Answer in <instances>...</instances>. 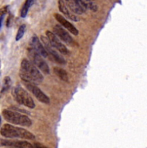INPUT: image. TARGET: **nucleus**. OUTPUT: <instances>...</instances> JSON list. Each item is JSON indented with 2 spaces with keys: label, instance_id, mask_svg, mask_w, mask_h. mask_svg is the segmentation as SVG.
<instances>
[{
  "label": "nucleus",
  "instance_id": "f257e3e1",
  "mask_svg": "<svg viewBox=\"0 0 147 148\" xmlns=\"http://www.w3.org/2000/svg\"><path fill=\"white\" fill-rule=\"evenodd\" d=\"M20 77L23 82L41 84L43 81V76L39 69L28 59H23L21 62Z\"/></svg>",
  "mask_w": 147,
  "mask_h": 148
},
{
  "label": "nucleus",
  "instance_id": "f03ea898",
  "mask_svg": "<svg viewBox=\"0 0 147 148\" xmlns=\"http://www.w3.org/2000/svg\"><path fill=\"white\" fill-rule=\"evenodd\" d=\"M0 134L5 138L9 139L20 138L33 140L35 138V135L28 130L21 127H14L10 124H5L1 127L0 130Z\"/></svg>",
  "mask_w": 147,
  "mask_h": 148
},
{
  "label": "nucleus",
  "instance_id": "7ed1b4c3",
  "mask_svg": "<svg viewBox=\"0 0 147 148\" xmlns=\"http://www.w3.org/2000/svg\"><path fill=\"white\" fill-rule=\"evenodd\" d=\"M2 116L4 119L10 124L28 127L32 125L31 119L27 115L23 114L20 112L4 109L2 111Z\"/></svg>",
  "mask_w": 147,
  "mask_h": 148
},
{
  "label": "nucleus",
  "instance_id": "20e7f679",
  "mask_svg": "<svg viewBox=\"0 0 147 148\" xmlns=\"http://www.w3.org/2000/svg\"><path fill=\"white\" fill-rule=\"evenodd\" d=\"M12 96L14 100L20 104L27 106L30 109H34L35 107L33 99L30 95L29 93L21 86H17L13 88Z\"/></svg>",
  "mask_w": 147,
  "mask_h": 148
},
{
  "label": "nucleus",
  "instance_id": "39448f33",
  "mask_svg": "<svg viewBox=\"0 0 147 148\" xmlns=\"http://www.w3.org/2000/svg\"><path fill=\"white\" fill-rule=\"evenodd\" d=\"M28 55L29 57L30 60L39 69L40 71L45 74L50 73V69H49L46 62L43 58V56L37 53L35 50L32 48H30L28 50Z\"/></svg>",
  "mask_w": 147,
  "mask_h": 148
},
{
  "label": "nucleus",
  "instance_id": "423d86ee",
  "mask_svg": "<svg viewBox=\"0 0 147 148\" xmlns=\"http://www.w3.org/2000/svg\"><path fill=\"white\" fill-rule=\"evenodd\" d=\"M41 40H42L43 43L44 47H45L47 53H48V56H50V58H51L52 60L55 61L56 63H59V64H61V65H65L66 63V60L65 59L63 58V57L60 56L57 52L54 49H53V47L52 46L51 44L49 42L48 39L47 38V37L42 36L41 37Z\"/></svg>",
  "mask_w": 147,
  "mask_h": 148
},
{
  "label": "nucleus",
  "instance_id": "0eeeda50",
  "mask_svg": "<svg viewBox=\"0 0 147 148\" xmlns=\"http://www.w3.org/2000/svg\"><path fill=\"white\" fill-rule=\"evenodd\" d=\"M24 84L26 88L29 90V91H30L38 101L42 102L43 103H45V104L50 103V99H49L48 96L45 94V93L41 88H38L36 84L28 82H24Z\"/></svg>",
  "mask_w": 147,
  "mask_h": 148
},
{
  "label": "nucleus",
  "instance_id": "6e6552de",
  "mask_svg": "<svg viewBox=\"0 0 147 148\" xmlns=\"http://www.w3.org/2000/svg\"><path fill=\"white\" fill-rule=\"evenodd\" d=\"M46 37L48 39L50 43L51 44V45L55 49L59 50L63 55L69 54V50L66 48V47L61 42L60 40L58 38V37L53 32H50L49 30L47 31Z\"/></svg>",
  "mask_w": 147,
  "mask_h": 148
},
{
  "label": "nucleus",
  "instance_id": "1a4fd4ad",
  "mask_svg": "<svg viewBox=\"0 0 147 148\" xmlns=\"http://www.w3.org/2000/svg\"><path fill=\"white\" fill-rule=\"evenodd\" d=\"M53 33L56 35V36L59 37L61 40H63V42H66V44L69 45H72L74 43L73 38H72L70 35L69 34V32L66 30H65L64 28H63V27L60 25H56L53 27Z\"/></svg>",
  "mask_w": 147,
  "mask_h": 148
},
{
  "label": "nucleus",
  "instance_id": "9d476101",
  "mask_svg": "<svg viewBox=\"0 0 147 148\" xmlns=\"http://www.w3.org/2000/svg\"><path fill=\"white\" fill-rule=\"evenodd\" d=\"M0 147H18V148H33V145L27 141L12 140L0 139Z\"/></svg>",
  "mask_w": 147,
  "mask_h": 148
},
{
  "label": "nucleus",
  "instance_id": "9b49d317",
  "mask_svg": "<svg viewBox=\"0 0 147 148\" xmlns=\"http://www.w3.org/2000/svg\"><path fill=\"white\" fill-rule=\"evenodd\" d=\"M30 48H32L34 50L39 53L40 55L44 58L48 57V53H47L46 50L44 45L41 43V41L39 40V38L34 35L31 38L30 40Z\"/></svg>",
  "mask_w": 147,
  "mask_h": 148
},
{
  "label": "nucleus",
  "instance_id": "f8f14e48",
  "mask_svg": "<svg viewBox=\"0 0 147 148\" xmlns=\"http://www.w3.org/2000/svg\"><path fill=\"white\" fill-rule=\"evenodd\" d=\"M54 17L61 25L62 27L66 28L67 30H69L71 33L73 34L74 35H77L79 34V31L70 22L68 21L66 18L63 17L61 14H58V13H56L54 14Z\"/></svg>",
  "mask_w": 147,
  "mask_h": 148
},
{
  "label": "nucleus",
  "instance_id": "ddd939ff",
  "mask_svg": "<svg viewBox=\"0 0 147 148\" xmlns=\"http://www.w3.org/2000/svg\"><path fill=\"white\" fill-rule=\"evenodd\" d=\"M59 10L62 14H64L66 17H68V19H70L71 20L74 22H78L79 21V19L77 17V15L74 14V13H72L68 9L67 5L65 3L64 0H59Z\"/></svg>",
  "mask_w": 147,
  "mask_h": 148
},
{
  "label": "nucleus",
  "instance_id": "4468645a",
  "mask_svg": "<svg viewBox=\"0 0 147 148\" xmlns=\"http://www.w3.org/2000/svg\"><path fill=\"white\" fill-rule=\"evenodd\" d=\"M64 1L69 10L74 14H82L85 12L79 4L77 0H64Z\"/></svg>",
  "mask_w": 147,
  "mask_h": 148
},
{
  "label": "nucleus",
  "instance_id": "2eb2a0df",
  "mask_svg": "<svg viewBox=\"0 0 147 148\" xmlns=\"http://www.w3.org/2000/svg\"><path fill=\"white\" fill-rule=\"evenodd\" d=\"M53 71L54 73L58 75L59 78H60L62 81H65V82H69V75H68L67 72L64 70V69H61L60 67H54L53 69Z\"/></svg>",
  "mask_w": 147,
  "mask_h": 148
},
{
  "label": "nucleus",
  "instance_id": "dca6fc26",
  "mask_svg": "<svg viewBox=\"0 0 147 148\" xmlns=\"http://www.w3.org/2000/svg\"><path fill=\"white\" fill-rule=\"evenodd\" d=\"M25 29H26V26H25V25H22L21 26L19 27L18 31H17V33L15 37L16 41H19L20 39H22V38L24 36Z\"/></svg>",
  "mask_w": 147,
  "mask_h": 148
},
{
  "label": "nucleus",
  "instance_id": "f3484780",
  "mask_svg": "<svg viewBox=\"0 0 147 148\" xmlns=\"http://www.w3.org/2000/svg\"><path fill=\"white\" fill-rule=\"evenodd\" d=\"M11 86V79L9 76H7L4 78V86H3V88L1 91L0 94H2L3 92H5L7 90H8V88H10V86Z\"/></svg>",
  "mask_w": 147,
  "mask_h": 148
},
{
  "label": "nucleus",
  "instance_id": "a211bd4d",
  "mask_svg": "<svg viewBox=\"0 0 147 148\" xmlns=\"http://www.w3.org/2000/svg\"><path fill=\"white\" fill-rule=\"evenodd\" d=\"M35 1H36V0H26L24 6L26 7L28 9H30V7L31 6L33 5V4H35Z\"/></svg>",
  "mask_w": 147,
  "mask_h": 148
},
{
  "label": "nucleus",
  "instance_id": "6ab92c4d",
  "mask_svg": "<svg viewBox=\"0 0 147 148\" xmlns=\"http://www.w3.org/2000/svg\"><path fill=\"white\" fill-rule=\"evenodd\" d=\"M7 11H8V6H4V7H1L0 9V17L4 16V14H7Z\"/></svg>",
  "mask_w": 147,
  "mask_h": 148
},
{
  "label": "nucleus",
  "instance_id": "aec40b11",
  "mask_svg": "<svg viewBox=\"0 0 147 148\" xmlns=\"http://www.w3.org/2000/svg\"><path fill=\"white\" fill-rule=\"evenodd\" d=\"M12 20H13V17L12 15H10L7 18V27H10L12 25Z\"/></svg>",
  "mask_w": 147,
  "mask_h": 148
},
{
  "label": "nucleus",
  "instance_id": "412c9836",
  "mask_svg": "<svg viewBox=\"0 0 147 148\" xmlns=\"http://www.w3.org/2000/svg\"><path fill=\"white\" fill-rule=\"evenodd\" d=\"M33 147H35V148H48V147H47L46 146H45V145H43V144H41V143H35L33 145Z\"/></svg>",
  "mask_w": 147,
  "mask_h": 148
},
{
  "label": "nucleus",
  "instance_id": "4be33fe9",
  "mask_svg": "<svg viewBox=\"0 0 147 148\" xmlns=\"http://www.w3.org/2000/svg\"><path fill=\"white\" fill-rule=\"evenodd\" d=\"M3 17H4V16H1V17H0V28H1V24H2Z\"/></svg>",
  "mask_w": 147,
  "mask_h": 148
},
{
  "label": "nucleus",
  "instance_id": "5701e85b",
  "mask_svg": "<svg viewBox=\"0 0 147 148\" xmlns=\"http://www.w3.org/2000/svg\"><path fill=\"white\" fill-rule=\"evenodd\" d=\"M10 148H18V147H10Z\"/></svg>",
  "mask_w": 147,
  "mask_h": 148
},
{
  "label": "nucleus",
  "instance_id": "b1692460",
  "mask_svg": "<svg viewBox=\"0 0 147 148\" xmlns=\"http://www.w3.org/2000/svg\"><path fill=\"white\" fill-rule=\"evenodd\" d=\"M92 1H95V0H92Z\"/></svg>",
  "mask_w": 147,
  "mask_h": 148
}]
</instances>
